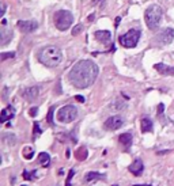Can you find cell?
<instances>
[{"instance_id": "obj_19", "label": "cell", "mask_w": 174, "mask_h": 186, "mask_svg": "<svg viewBox=\"0 0 174 186\" xmlns=\"http://www.w3.org/2000/svg\"><path fill=\"white\" fill-rule=\"evenodd\" d=\"M87 155H88V151H87L86 147H80L79 150L75 152V156H76L78 160H84V159H87Z\"/></svg>"}, {"instance_id": "obj_14", "label": "cell", "mask_w": 174, "mask_h": 186, "mask_svg": "<svg viewBox=\"0 0 174 186\" xmlns=\"http://www.w3.org/2000/svg\"><path fill=\"white\" fill-rule=\"evenodd\" d=\"M11 40H12V32L8 29H6V26H3V29L0 30V45L4 46Z\"/></svg>"}, {"instance_id": "obj_28", "label": "cell", "mask_w": 174, "mask_h": 186, "mask_svg": "<svg viewBox=\"0 0 174 186\" xmlns=\"http://www.w3.org/2000/svg\"><path fill=\"white\" fill-rule=\"evenodd\" d=\"M23 178H25V180L32 181V180H34V175H33V174H30L29 171H23Z\"/></svg>"}, {"instance_id": "obj_34", "label": "cell", "mask_w": 174, "mask_h": 186, "mask_svg": "<svg viewBox=\"0 0 174 186\" xmlns=\"http://www.w3.org/2000/svg\"><path fill=\"white\" fill-rule=\"evenodd\" d=\"M120 20H121L120 18H116V25H114L116 27H117V26H118V23H120Z\"/></svg>"}, {"instance_id": "obj_9", "label": "cell", "mask_w": 174, "mask_h": 186, "mask_svg": "<svg viewBox=\"0 0 174 186\" xmlns=\"http://www.w3.org/2000/svg\"><path fill=\"white\" fill-rule=\"evenodd\" d=\"M18 27L20 32L23 33H33L38 29V23L36 20H19Z\"/></svg>"}, {"instance_id": "obj_4", "label": "cell", "mask_w": 174, "mask_h": 186, "mask_svg": "<svg viewBox=\"0 0 174 186\" xmlns=\"http://www.w3.org/2000/svg\"><path fill=\"white\" fill-rule=\"evenodd\" d=\"M53 20H54V25L56 27L60 30V32H66L71 27L74 22V16L70 11H66V10H60L54 14L53 16Z\"/></svg>"}, {"instance_id": "obj_33", "label": "cell", "mask_w": 174, "mask_h": 186, "mask_svg": "<svg viewBox=\"0 0 174 186\" xmlns=\"http://www.w3.org/2000/svg\"><path fill=\"white\" fill-rule=\"evenodd\" d=\"M75 99H76L78 102H80V103H83V102H84V98H83L82 95H76V96H75Z\"/></svg>"}, {"instance_id": "obj_21", "label": "cell", "mask_w": 174, "mask_h": 186, "mask_svg": "<svg viewBox=\"0 0 174 186\" xmlns=\"http://www.w3.org/2000/svg\"><path fill=\"white\" fill-rule=\"evenodd\" d=\"M3 140H4V143L7 146H15L16 144V137L12 135V133H6L4 136H3Z\"/></svg>"}, {"instance_id": "obj_13", "label": "cell", "mask_w": 174, "mask_h": 186, "mask_svg": "<svg viewBox=\"0 0 174 186\" xmlns=\"http://www.w3.org/2000/svg\"><path fill=\"white\" fill-rule=\"evenodd\" d=\"M143 170H144V164H143V162L139 160V159H136L134 163L129 166V171H131L135 177H140L142 173H143Z\"/></svg>"}, {"instance_id": "obj_2", "label": "cell", "mask_w": 174, "mask_h": 186, "mask_svg": "<svg viewBox=\"0 0 174 186\" xmlns=\"http://www.w3.org/2000/svg\"><path fill=\"white\" fill-rule=\"evenodd\" d=\"M37 57H38V61L41 64H44L48 68H53V67H57L61 63V60H63V52L60 50V48L49 45V46L42 48L38 52Z\"/></svg>"}, {"instance_id": "obj_29", "label": "cell", "mask_w": 174, "mask_h": 186, "mask_svg": "<svg viewBox=\"0 0 174 186\" xmlns=\"http://www.w3.org/2000/svg\"><path fill=\"white\" fill-rule=\"evenodd\" d=\"M163 112H165V105H163V103H159L158 105V116L161 117Z\"/></svg>"}, {"instance_id": "obj_27", "label": "cell", "mask_w": 174, "mask_h": 186, "mask_svg": "<svg viewBox=\"0 0 174 186\" xmlns=\"http://www.w3.org/2000/svg\"><path fill=\"white\" fill-rule=\"evenodd\" d=\"M53 108H50L49 109V113H48V122H49L50 124V125H52V124H53Z\"/></svg>"}, {"instance_id": "obj_1", "label": "cell", "mask_w": 174, "mask_h": 186, "mask_svg": "<svg viewBox=\"0 0 174 186\" xmlns=\"http://www.w3.org/2000/svg\"><path fill=\"white\" fill-rule=\"evenodd\" d=\"M98 65L91 60H80L71 68L68 79L76 88H87L95 82L98 76Z\"/></svg>"}, {"instance_id": "obj_16", "label": "cell", "mask_w": 174, "mask_h": 186, "mask_svg": "<svg viewBox=\"0 0 174 186\" xmlns=\"http://www.w3.org/2000/svg\"><path fill=\"white\" fill-rule=\"evenodd\" d=\"M152 128H154V125H152V121L147 117H144V118H142L140 121V129L143 133H147V132H151Z\"/></svg>"}, {"instance_id": "obj_10", "label": "cell", "mask_w": 174, "mask_h": 186, "mask_svg": "<svg viewBox=\"0 0 174 186\" xmlns=\"http://www.w3.org/2000/svg\"><path fill=\"white\" fill-rule=\"evenodd\" d=\"M20 95H22L27 102H32V101H34V99L37 98V96H38V87L33 86V87L23 88L22 92H20Z\"/></svg>"}, {"instance_id": "obj_30", "label": "cell", "mask_w": 174, "mask_h": 186, "mask_svg": "<svg viewBox=\"0 0 174 186\" xmlns=\"http://www.w3.org/2000/svg\"><path fill=\"white\" fill-rule=\"evenodd\" d=\"M37 113H38V108H32V109L29 110V114L32 116V117H36Z\"/></svg>"}, {"instance_id": "obj_23", "label": "cell", "mask_w": 174, "mask_h": 186, "mask_svg": "<svg viewBox=\"0 0 174 186\" xmlns=\"http://www.w3.org/2000/svg\"><path fill=\"white\" fill-rule=\"evenodd\" d=\"M41 133H42V130L40 129V124L38 122H34V130H33V139H37Z\"/></svg>"}, {"instance_id": "obj_22", "label": "cell", "mask_w": 174, "mask_h": 186, "mask_svg": "<svg viewBox=\"0 0 174 186\" xmlns=\"http://www.w3.org/2000/svg\"><path fill=\"white\" fill-rule=\"evenodd\" d=\"M23 156L26 158V159H33V156H34V150L33 148H30V147H26L25 150H23Z\"/></svg>"}, {"instance_id": "obj_6", "label": "cell", "mask_w": 174, "mask_h": 186, "mask_svg": "<svg viewBox=\"0 0 174 186\" xmlns=\"http://www.w3.org/2000/svg\"><path fill=\"white\" fill-rule=\"evenodd\" d=\"M139 38H140V32L132 29L128 33H125L124 36L118 37V42L124 48H135L139 42Z\"/></svg>"}, {"instance_id": "obj_18", "label": "cell", "mask_w": 174, "mask_h": 186, "mask_svg": "<svg viewBox=\"0 0 174 186\" xmlns=\"http://www.w3.org/2000/svg\"><path fill=\"white\" fill-rule=\"evenodd\" d=\"M38 162L41 164H42L44 167H48L49 166V163H50V156H49V154H46V152H41L38 155Z\"/></svg>"}, {"instance_id": "obj_32", "label": "cell", "mask_w": 174, "mask_h": 186, "mask_svg": "<svg viewBox=\"0 0 174 186\" xmlns=\"http://www.w3.org/2000/svg\"><path fill=\"white\" fill-rule=\"evenodd\" d=\"M91 3H93V6H97V4H101L102 6L105 3V0H93Z\"/></svg>"}, {"instance_id": "obj_17", "label": "cell", "mask_w": 174, "mask_h": 186, "mask_svg": "<svg viewBox=\"0 0 174 186\" xmlns=\"http://www.w3.org/2000/svg\"><path fill=\"white\" fill-rule=\"evenodd\" d=\"M118 141H120V144H122L125 148H128L132 144V135L128 132L122 133V135H120V137H118Z\"/></svg>"}, {"instance_id": "obj_37", "label": "cell", "mask_w": 174, "mask_h": 186, "mask_svg": "<svg viewBox=\"0 0 174 186\" xmlns=\"http://www.w3.org/2000/svg\"><path fill=\"white\" fill-rule=\"evenodd\" d=\"M22 186H26V185H22Z\"/></svg>"}, {"instance_id": "obj_5", "label": "cell", "mask_w": 174, "mask_h": 186, "mask_svg": "<svg viewBox=\"0 0 174 186\" xmlns=\"http://www.w3.org/2000/svg\"><path fill=\"white\" fill-rule=\"evenodd\" d=\"M78 117V109L72 105L63 106L59 112H57V121L61 124H68L76 120Z\"/></svg>"}, {"instance_id": "obj_7", "label": "cell", "mask_w": 174, "mask_h": 186, "mask_svg": "<svg viewBox=\"0 0 174 186\" xmlns=\"http://www.w3.org/2000/svg\"><path fill=\"white\" fill-rule=\"evenodd\" d=\"M155 40H156V42H159L161 45H169L174 40V30L172 27H166V29H163L162 32L156 36Z\"/></svg>"}, {"instance_id": "obj_11", "label": "cell", "mask_w": 174, "mask_h": 186, "mask_svg": "<svg viewBox=\"0 0 174 186\" xmlns=\"http://www.w3.org/2000/svg\"><path fill=\"white\" fill-rule=\"evenodd\" d=\"M95 38H97L100 42L105 44V45H109L112 44V34L108 30H98L95 32Z\"/></svg>"}, {"instance_id": "obj_26", "label": "cell", "mask_w": 174, "mask_h": 186, "mask_svg": "<svg viewBox=\"0 0 174 186\" xmlns=\"http://www.w3.org/2000/svg\"><path fill=\"white\" fill-rule=\"evenodd\" d=\"M82 30H83V26H82V25H76V26H75L74 29H72V36H78V34H79Z\"/></svg>"}, {"instance_id": "obj_20", "label": "cell", "mask_w": 174, "mask_h": 186, "mask_svg": "<svg viewBox=\"0 0 174 186\" xmlns=\"http://www.w3.org/2000/svg\"><path fill=\"white\" fill-rule=\"evenodd\" d=\"M98 178H105V175L97 173V171H90V173L86 174L84 180H86L87 182H91V181H94V180H98Z\"/></svg>"}, {"instance_id": "obj_36", "label": "cell", "mask_w": 174, "mask_h": 186, "mask_svg": "<svg viewBox=\"0 0 174 186\" xmlns=\"http://www.w3.org/2000/svg\"><path fill=\"white\" fill-rule=\"evenodd\" d=\"M134 186H151V185H134Z\"/></svg>"}, {"instance_id": "obj_12", "label": "cell", "mask_w": 174, "mask_h": 186, "mask_svg": "<svg viewBox=\"0 0 174 186\" xmlns=\"http://www.w3.org/2000/svg\"><path fill=\"white\" fill-rule=\"evenodd\" d=\"M154 68L159 74L165 75V76H174V67H169V65H166V64L158 63L154 65Z\"/></svg>"}, {"instance_id": "obj_25", "label": "cell", "mask_w": 174, "mask_h": 186, "mask_svg": "<svg viewBox=\"0 0 174 186\" xmlns=\"http://www.w3.org/2000/svg\"><path fill=\"white\" fill-rule=\"evenodd\" d=\"M74 174H75V170H70L68 177H67V180H66V186H71V180H72Z\"/></svg>"}, {"instance_id": "obj_3", "label": "cell", "mask_w": 174, "mask_h": 186, "mask_svg": "<svg viewBox=\"0 0 174 186\" xmlns=\"http://www.w3.org/2000/svg\"><path fill=\"white\" fill-rule=\"evenodd\" d=\"M162 15H163V10H162V7L158 4H151L146 10L144 19H146V23H147V27L150 30L158 29L159 23H161V19H162Z\"/></svg>"}, {"instance_id": "obj_8", "label": "cell", "mask_w": 174, "mask_h": 186, "mask_svg": "<svg viewBox=\"0 0 174 186\" xmlns=\"http://www.w3.org/2000/svg\"><path fill=\"white\" fill-rule=\"evenodd\" d=\"M122 125H124V118L120 116L109 117L104 124L105 129H108V130H117V129H120Z\"/></svg>"}, {"instance_id": "obj_35", "label": "cell", "mask_w": 174, "mask_h": 186, "mask_svg": "<svg viewBox=\"0 0 174 186\" xmlns=\"http://www.w3.org/2000/svg\"><path fill=\"white\" fill-rule=\"evenodd\" d=\"M2 25H3V26H6V25H7V20H6V19H3V20H2Z\"/></svg>"}, {"instance_id": "obj_31", "label": "cell", "mask_w": 174, "mask_h": 186, "mask_svg": "<svg viewBox=\"0 0 174 186\" xmlns=\"http://www.w3.org/2000/svg\"><path fill=\"white\" fill-rule=\"evenodd\" d=\"M6 3H2V11H0V16H4V14H6Z\"/></svg>"}, {"instance_id": "obj_24", "label": "cell", "mask_w": 174, "mask_h": 186, "mask_svg": "<svg viewBox=\"0 0 174 186\" xmlns=\"http://www.w3.org/2000/svg\"><path fill=\"white\" fill-rule=\"evenodd\" d=\"M2 61H4L7 60V58H12V57H15V52H6V53H2Z\"/></svg>"}, {"instance_id": "obj_15", "label": "cell", "mask_w": 174, "mask_h": 186, "mask_svg": "<svg viewBox=\"0 0 174 186\" xmlns=\"http://www.w3.org/2000/svg\"><path fill=\"white\" fill-rule=\"evenodd\" d=\"M15 116V109L12 106H7L6 109L2 110V114H0V122H7L8 120L14 118Z\"/></svg>"}]
</instances>
